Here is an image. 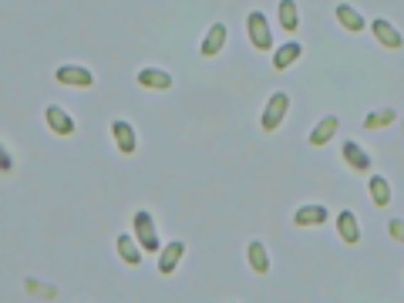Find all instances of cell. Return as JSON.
Masks as SVG:
<instances>
[{"label":"cell","mask_w":404,"mask_h":303,"mask_svg":"<svg viewBox=\"0 0 404 303\" xmlns=\"http://www.w3.org/2000/svg\"><path fill=\"white\" fill-rule=\"evenodd\" d=\"M112 135H115V145H118V152L122 155H135V149H139V139H135V128L128 125V122H112Z\"/></svg>","instance_id":"ba28073f"},{"label":"cell","mask_w":404,"mask_h":303,"mask_svg":"<svg viewBox=\"0 0 404 303\" xmlns=\"http://www.w3.org/2000/svg\"><path fill=\"white\" fill-rule=\"evenodd\" d=\"M0 169H4V172H11V169H14V159H11V149H4V152H0Z\"/></svg>","instance_id":"cb8c5ba5"},{"label":"cell","mask_w":404,"mask_h":303,"mask_svg":"<svg viewBox=\"0 0 404 303\" xmlns=\"http://www.w3.org/2000/svg\"><path fill=\"white\" fill-rule=\"evenodd\" d=\"M327 206H300L297 213H293V223L297 226H324L327 223Z\"/></svg>","instance_id":"30bf717a"},{"label":"cell","mask_w":404,"mask_h":303,"mask_svg":"<svg viewBox=\"0 0 404 303\" xmlns=\"http://www.w3.org/2000/svg\"><path fill=\"white\" fill-rule=\"evenodd\" d=\"M337 115H327L324 122H317L314 125V132H310V145H327L330 139H334V132H337Z\"/></svg>","instance_id":"9a60e30c"},{"label":"cell","mask_w":404,"mask_h":303,"mask_svg":"<svg viewBox=\"0 0 404 303\" xmlns=\"http://www.w3.org/2000/svg\"><path fill=\"white\" fill-rule=\"evenodd\" d=\"M246 260H250V266H253V273H270V256H266V246L260 240H253L250 243V250H246Z\"/></svg>","instance_id":"e0dca14e"},{"label":"cell","mask_w":404,"mask_h":303,"mask_svg":"<svg viewBox=\"0 0 404 303\" xmlns=\"http://www.w3.org/2000/svg\"><path fill=\"white\" fill-rule=\"evenodd\" d=\"M27 293H34L41 300H58V287H51V283H41V280H24Z\"/></svg>","instance_id":"7402d4cb"},{"label":"cell","mask_w":404,"mask_h":303,"mask_svg":"<svg viewBox=\"0 0 404 303\" xmlns=\"http://www.w3.org/2000/svg\"><path fill=\"white\" fill-rule=\"evenodd\" d=\"M371 34L378 38V44H384V48H391V51H398V48L404 44L401 31H398L391 21H384V17H374V24H371Z\"/></svg>","instance_id":"8992f818"},{"label":"cell","mask_w":404,"mask_h":303,"mask_svg":"<svg viewBox=\"0 0 404 303\" xmlns=\"http://www.w3.org/2000/svg\"><path fill=\"white\" fill-rule=\"evenodd\" d=\"M246 31H250V44L256 51H270L273 48V34H270V21L263 11H253L246 17Z\"/></svg>","instance_id":"3957f363"},{"label":"cell","mask_w":404,"mask_h":303,"mask_svg":"<svg viewBox=\"0 0 404 303\" xmlns=\"http://www.w3.org/2000/svg\"><path fill=\"white\" fill-rule=\"evenodd\" d=\"M394 118H398V112H394V108H374V112L364 118V128H367V132H374V128L391 125Z\"/></svg>","instance_id":"44dd1931"},{"label":"cell","mask_w":404,"mask_h":303,"mask_svg":"<svg viewBox=\"0 0 404 303\" xmlns=\"http://www.w3.org/2000/svg\"><path fill=\"white\" fill-rule=\"evenodd\" d=\"M388 233H391V240L404 243V219H391V223H388Z\"/></svg>","instance_id":"603a6c76"},{"label":"cell","mask_w":404,"mask_h":303,"mask_svg":"<svg viewBox=\"0 0 404 303\" xmlns=\"http://www.w3.org/2000/svg\"><path fill=\"white\" fill-rule=\"evenodd\" d=\"M115 243H118V256H122L128 266H139V263H142V253H145V250H142V243L135 240V236L122 233V236H118Z\"/></svg>","instance_id":"7c38bea8"},{"label":"cell","mask_w":404,"mask_h":303,"mask_svg":"<svg viewBox=\"0 0 404 303\" xmlns=\"http://www.w3.org/2000/svg\"><path fill=\"white\" fill-rule=\"evenodd\" d=\"M223 44H226V24H213L209 27V34L202 38L199 54L202 58H216V54L223 51Z\"/></svg>","instance_id":"8fae6325"},{"label":"cell","mask_w":404,"mask_h":303,"mask_svg":"<svg viewBox=\"0 0 404 303\" xmlns=\"http://www.w3.org/2000/svg\"><path fill=\"white\" fill-rule=\"evenodd\" d=\"M344 159H347V165L357 169V172H367V169H371V155H367L357 142H344Z\"/></svg>","instance_id":"2e32d148"},{"label":"cell","mask_w":404,"mask_h":303,"mask_svg":"<svg viewBox=\"0 0 404 303\" xmlns=\"http://www.w3.org/2000/svg\"><path fill=\"white\" fill-rule=\"evenodd\" d=\"M182 256H186V243H182V240L165 243L162 253H159V273H162V277L176 273V266H179V260H182Z\"/></svg>","instance_id":"52a82bcc"},{"label":"cell","mask_w":404,"mask_h":303,"mask_svg":"<svg viewBox=\"0 0 404 303\" xmlns=\"http://www.w3.org/2000/svg\"><path fill=\"white\" fill-rule=\"evenodd\" d=\"M54 81H61L68 88H91V85H95V75H91L88 68H78V64H61V68L54 71Z\"/></svg>","instance_id":"277c9868"},{"label":"cell","mask_w":404,"mask_h":303,"mask_svg":"<svg viewBox=\"0 0 404 303\" xmlns=\"http://www.w3.org/2000/svg\"><path fill=\"white\" fill-rule=\"evenodd\" d=\"M367 189H371V202H374V206H381V209L391 202V186H388V179H384V176H371Z\"/></svg>","instance_id":"ffe728a7"},{"label":"cell","mask_w":404,"mask_h":303,"mask_svg":"<svg viewBox=\"0 0 404 303\" xmlns=\"http://www.w3.org/2000/svg\"><path fill=\"white\" fill-rule=\"evenodd\" d=\"M277 17H280V27H283V31H297V27H300V11H297V0H280Z\"/></svg>","instance_id":"ac0fdd59"},{"label":"cell","mask_w":404,"mask_h":303,"mask_svg":"<svg viewBox=\"0 0 404 303\" xmlns=\"http://www.w3.org/2000/svg\"><path fill=\"white\" fill-rule=\"evenodd\" d=\"M132 223H135V240L142 243V250L162 253V243H159V233H155V219H152L149 209H139V213L132 216Z\"/></svg>","instance_id":"6da1fadb"},{"label":"cell","mask_w":404,"mask_h":303,"mask_svg":"<svg viewBox=\"0 0 404 303\" xmlns=\"http://www.w3.org/2000/svg\"><path fill=\"white\" fill-rule=\"evenodd\" d=\"M337 21H341V27H347V31H351V34H357V31H364V17H361V14L354 11L351 4H337Z\"/></svg>","instance_id":"d6986e66"},{"label":"cell","mask_w":404,"mask_h":303,"mask_svg":"<svg viewBox=\"0 0 404 303\" xmlns=\"http://www.w3.org/2000/svg\"><path fill=\"white\" fill-rule=\"evenodd\" d=\"M44 122H48V128L54 135H61V139L75 135V118L64 112L61 105H48V108H44Z\"/></svg>","instance_id":"5b68a950"},{"label":"cell","mask_w":404,"mask_h":303,"mask_svg":"<svg viewBox=\"0 0 404 303\" xmlns=\"http://www.w3.org/2000/svg\"><path fill=\"white\" fill-rule=\"evenodd\" d=\"M287 112H290V98H287L283 91H277V95H270V101H266V108H263V118H260V125H263V132H277V128L283 125V118H287Z\"/></svg>","instance_id":"7a4b0ae2"},{"label":"cell","mask_w":404,"mask_h":303,"mask_svg":"<svg viewBox=\"0 0 404 303\" xmlns=\"http://www.w3.org/2000/svg\"><path fill=\"white\" fill-rule=\"evenodd\" d=\"M135 81H139L142 88H149V91H169L172 88V75L162 71V68H142Z\"/></svg>","instance_id":"9c48e42d"},{"label":"cell","mask_w":404,"mask_h":303,"mask_svg":"<svg viewBox=\"0 0 404 303\" xmlns=\"http://www.w3.org/2000/svg\"><path fill=\"white\" fill-rule=\"evenodd\" d=\"M337 229H341V240L344 243H351V246L361 243V226H357V216H354L351 209L337 213Z\"/></svg>","instance_id":"4fadbf2b"},{"label":"cell","mask_w":404,"mask_h":303,"mask_svg":"<svg viewBox=\"0 0 404 303\" xmlns=\"http://www.w3.org/2000/svg\"><path fill=\"white\" fill-rule=\"evenodd\" d=\"M300 54H303L300 44H297V41H287V44H280L277 54H273V68H277V71H287L293 61H300Z\"/></svg>","instance_id":"5bb4252c"}]
</instances>
